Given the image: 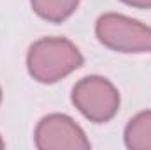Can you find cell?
Returning a JSON list of instances; mask_svg holds the SVG:
<instances>
[{"mask_svg": "<svg viewBox=\"0 0 151 150\" xmlns=\"http://www.w3.org/2000/svg\"><path fill=\"white\" fill-rule=\"evenodd\" d=\"M125 145L134 150H151V111L139 113L128 122Z\"/></svg>", "mask_w": 151, "mask_h": 150, "instance_id": "obj_5", "label": "cell"}, {"mask_svg": "<svg viewBox=\"0 0 151 150\" xmlns=\"http://www.w3.org/2000/svg\"><path fill=\"white\" fill-rule=\"evenodd\" d=\"M32 9L37 12L42 20L62 23L67 20L76 9L79 0H30Z\"/></svg>", "mask_w": 151, "mask_h": 150, "instance_id": "obj_6", "label": "cell"}, {"mask_svg": "<svg viewBox=\"0 0 151 150\" xmlns=\"http://www.w3.org/2000/svg\"><path fill=\"white\" fill-rule=\"evenodd\" d=\"M5 147V143H4V140H2V136H0V149H4Z\"/></svg>", "mask_w": 151, "mask_h": 150, "instance_id": "obj_8", "label": "cell"}, {"mask_svg": "<svg viewBox=\"0 0 151 150\" xmlns=\"http://www.w3.org/2000/svg\"><path fill=\"white\" fill-rule=\"evenodd\" d=\"M132 7H142V9H151V0H121Z\"/></svg>", "mask_w": 151, "mask_h": 150, "instance_id": "obj_7", "label": "cell"}, {"mask_svg": "<svg viewBox=\"0 0 151 150\" xmlns=\"http://www.w3.org/2000/svg\"><path fill=\"white\" fill-rule=\"evenodd\" d=\"M0 101H2V90H0Z\"/></svg>", "mask_w": 151, "mask_h": 150, "instance_id": "obj_9", "label": "cell"}, {"mask_svg": "<svg viewBox=\"0 0 151 150\" xmlns=\"http://www.w3.org/2000/svg\"><path fill=\"white\" fill-rule=\"evenodd\" d=\"M99 41L119 53H150L151 28L123 14H104L95 25Z\"/></svg>", "mask_w": 151, "mask_h": 150, "instance_id": "obj_2", "label": "cell"}, {"mask_svg": "<svg viewBox=\"0 0 151 150\" xmlns=\"http://www.w3.org/2000/svg\"><path fill=\"white\" fill-rule=\"evenodd\" d=\"M28 73L40 83H55L83 66V55L63 37H44L34 42L27 57Z\"/></svg>", "mask_w": 151, "mask_h": 150, "instance_id": "obj_1", "label": "cell"}, {"mask_svg": "<svg viewBox=\"0 0 151 150\" xmlns=\"http://www.w3.org/2000/svg\"><path fill=\"white\" fill-rule=\"evenodd\" d=\"M72 103L88 120L104 124L118 111L119 94L109 79L102 76H88L74 85Z\"/></svg>", "mask_w": 151, "mask_h": 150, "instance_id": "obj_3", "label": "cell"}, {"mask_svg": "<svg viewBox=\"0 0 151 150\" xmlns=\"http://www.w3.org/2000/svg\"><path fill=\"white\" fill-rule=\"evenodd\" d=\"M35 145L40 150H86L90 141L83 129L67 115H47L35 129Z\"/></svg>", "mask_w": 151, "mask_h": 150, "instance_id": "obj_4", "label": "cell"}]
</instances>
